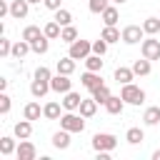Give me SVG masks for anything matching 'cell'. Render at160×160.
I'll use <instances>...</instances> for the list:
<instances>
[{
  "mask_svg": "<svg viewBox=\"0 0 160 160\" xmlns=\"http://www.w3.org/2000/svg\"><path fill=\"white\" fill-rule=\"evenodd\" d=\"M80 82H82V88L85 90H95V88H100L102 85V78H100V72H95V70H88V72H82L80 75Z\"/></svg>",
  "mask_w": 160,
  "mask_h": 160,
  "instance_id": "cell-8",
  "label": "cell"
},
{
  "mask_svg": "<svg viewBox=\"0 0 160 160\" xmlns=\"http://www.w3.org/2000/svg\"><path fill=\"white\" fill-rule=\"evenodd\" d=\"M30 50H32V45H30L28 40H18V42L12 45V58H25Z\"/></svg>",
  "mask_w": 160,
  "mask_h": 160,
  "instance_id": "cell-20",
  "label": "cell"
},
{
  "mask_svg": "<svg viewBox=\"0 0 160 160\" xmlns=\"http://www.w3.org/2000/svg\"><path fill=\"white\" fill-rule=\"evenodd\" d=\"M52 145L58 148V150H68L70 148V130H58L55 135H52Z\"/></svg>",
  "mask_w": 160,
  "mask_h": 160,
  "instance_id": "cell-12",
  "label": "cell"
},
{
  "mask_svg": "<svg viewBox=\"0 0 160 160\" xmlns=\"http://www.w3.org/2000/svg\"><path fill=\"white\" fill-rule=\"evenodd\" d=\"M90 52H92V42L90 40H75V42H70V50H68V55L75 58V60H85Z\"/></svg>",
  "mask_w": 160,
  "mask_h": 160,
  "instance_id": "cell-3",
  "label": "cell"
},
{
  "mask_svg": "<svg viewBox=\"0 0 160 160\" xmlns=\"http://www.w3.org/2000/svg\"><path fill=\"white\" fill-rule=\"evenodd\" d=\"M42 115L48 118V120H60L62 115H60V102H48L45 108H42Z\"/></svg>",
  "mask_w": 160,
  "mask_h": 160,
  "instance_id": "cell-21",
  "label": "cell"
},
{
  "mask_svg": "<svg viewBox=\"0 0 160 160\" xmlns=\"http://www.w3.org/2000/svg\"><path fill=\"white\" fill-rule=\"evenodd\" d=\"M80 102H82V98H80V92H65V98H62V108L65 110H78L80 108Z\"/></svg>",
  "mask_w": 160,
  "mask_h": 160,
  "instance_id": "cell-14",
  "label": "cell"
},
{
  "mask_svg": "<svg viewBox=\"0 0 160 160\" xmlns=\"http://www.w3.org/2000/svg\"><path fill=\"white\" fill-rule=\"evenodd\" d=\"M28 10H30V2H28V0H12V2H10V15H12L15 20L28 18Z\"/></svg>",
  "mask_w": 160,
  "mask_h": 160,
  "instance_id": "cell-10",
  "label": "cell"
},
{
  "mask_svg": "<svg viewBox=\"0 0 160 160\" xmlns=\"http://www.w3.org/2000/svg\"><path fill=\"white\" fill-rule=\"evenodd\" d=\"M88 8H90V12H102L105 8H108V0H88Z\"/></svg>",
  "mask_w": 160,
  "mask_h": 160,
  "instance_id": "cell-36",
  "label": "cell"
},
{
  "mask_svg": "<svg viewBox=\"0 0 160 160\" xmlns=\"http://www.w3.org/2000/svg\"><path fill=\"white\" fill-rule=\"evenodd\" d=\"M152 160H160V150H155V152H152Z\"/></svg>",
  "mask_w": 160,
  "mask_h": 160,
  "instance_id": "cell-43",
  "label": "cell"
},
{
  "mask_svg": "<svg viewBox=\"0 0 160 160\" xmlns=\"http://www.w3.org/2000/svg\"><path fill=\"white\" fill-rule=\"evenodd\" d=\"M35 78H38V80H52V75H50V70H48L45 65H40V68L35 70Z\"/></svg>",
  "mask_w": 160,
  "mask_h": 160,
  "instance_id": "cell-39",
  "label": "cell"
},
{
  "mask_svg": "<svg viewBox=\"0 0 160 160\" xmlns=\"http://www.w3.org/2000/svg\"><path fill=\"white\" fill-rule=\"evenodd\" d=\"M0 112H2V115L10 112V95H5V92L0 95Z\"/></svg>",
  "mask_w": 160,
  "mask_h": 160,
  "instance_id": "cell-40",
  "label": "cell"
},
{
  "mask_svg": "<svg viewBox=\"0 0 160 160\" xmlns=\"http://www.w3.org/2000/svg\"><path fill=\"white\" fill-rule=\"evenodd\" d=\"M92 148L95 150H115L118 148V138L115 135H110V132H98V135H92Z\"/></svg>",
  "mask_w": 160,
  "mask_h": 160,
  "instance_id": "cell-4",
  "label": "cell"
},
{
  "mask_svg": "<svg viewBox=\"0 0 160 160\" xmlns=\"http://www.w3.org/2000/svg\"><path fill=\"white\" fill-rule=\"evenodd\" d=\"M142 35H145L142 25H128V28H122V42H128V45L140 42V40H142Z\"/></svg>",
  "mask_w": 160,
  "mask_h": 160,
  "instance_id": "cell-6",
  "label": "cell"
},
{
  "mask_svg": "<svg viewBox=\"0 0 160 160\" xmlns=\"http://www.w3.org/2000/svg\"><path fill=\"white\" fill-rule=\"evenodd\" d=\"M100 15H102V22H105V25H115L118 18H120V15H118V8H112V5H108Z\"/></svg>",
  "mask_w": 160,
  "mask_h": 160,
  "instance_id": "cell-23",
  "label": "cell"
},
{
  "mask_svg": "<svg viewBox=\"0 0 160 160\" xmlns=\"http://www.w3.org/2000/svg\"><path fill=\"white\" fill-rule=\"evenodd\" d=\"M92 52H95V55H105V52H108V42H105L102 38L95 40V42H92Z\"/></svg>",
  "mask_w": 160,
  "mask_h": 160,
  "instance_id": "cell-38",
  "label": "cell"
},
{
  "mask_svg": "<svg viewBox=\"0 0 160 160\" xmlns=\"http://www.w3.org/2000/svg\"><path fill=\"white\" fill-rule=\"evenodd\" d=\"M22 115H25L28 120H40L42 110H40V105H38V102H28V105H25V110H22Z\"/></svg>",
  "mask_w": 160,
  "mask_h": 160,
  "instance_id": "cell-30",
  "label": "cell"
},
{
  "mask_svg": "<svg viewBox=\"0 0 160 160\" xmlns=\"http://www.w3.org/2000/svg\"><path fill=\"white\" fill-rule=\"evenodd\" d=\"M78 110H80V115H82V118H92V115L98 112V100H95V98H90V100H82Z\"/></svg>",
  "mask_w": 160,
  "mask_h": 160,
  "instance_id": "cell-17",
  "label": "cell"
},
{
  "mask_svg": "<svg viewBox=\"0 0 160 160\" xmlns=\"http://www.w3.org/2000/svg\"><path fill=\"white\" fill-rule=\"evenodd\" d=\"M28 2H30V5H32V2H40V0H28Z\"/></svg>",
  "mask_w": 160,
  "mask_h": 160,
  "instance_id": "cell-45",
  "label": "cell"
},
{
  "mask_svg": "<svg viewBox=\"0 0 160 160\" xmlns=\"http://www.w3.org/2000/svg\"><path fill=\"white\" fill-rule=\"evenodd\" d=\"M85 68H88V70L100 72V70H102V55H95V52H92V55H88V58H85Z\"/></svg>",
  "mask_w": 160,
  "mask_h": 160,
  "instance_id": "cell-27",
  "label": "cell"
},
{
  "mask_svg": "<svg viewBox=\"0 0 160 160\" xmlns=\"http://www.w3.org/2000/svg\"><path fill=\"white\" fill-rule=\"evenodd\" d=\"M15 155H18V160H35L38 150H35V145H32V142L25 138V140H20V145H18Z\"/></svg>",
  "mask_w": 160,
  "mask_h": 160,
  "instance_id": "cell-9",
  "label": "cell"
},
{
  "mask_svg": "<svg viewBox=\"0 0 160 160\" xmlns=\"http://www.w3.org/2000/svg\"><path fill=\"white\" fill-rule=\"evenodd\" d=\"M32 135V125H30V120L25 118V120H20V122H15V138H20V140H25V138H30Z\"/></svg>",
  "mask_w": 160,
  "mask_h": 160,
  "instance_id": "cell-18",
  "label": "cell"
},
{
  "mask_svg": "<svg viewBox=\"0 0 160 160\" xmlns=\"http://www.w3.org/2000/svg\"><path fill=\"white\" fill-rule=\"evenodd\" d=\"M8 55H12V45L8 38H0V58H8Z\"/></svg>",
  "mask_w": 160,
  "mask_h": 160,
  "instance_id": "cell-37",
  "label": "cell"
},
{
  "mask_svg": "<svg viewBox=\"0 0 160 160\" xmlns=\"http://www.w3.org/2000/svg\"><path fill=\"white\" fill-rule=\"evenodd\" d=\"M125 140H128L130 145H138V142H142V140H145V132H142L140 128H128V132H125Z\"/></svg>",
  "mask_w": 160,
  "mask_h": 160,
  "instance_id": "cell-22",
  "label": "cell"
},
{
  "mask_svg": "<svg viewBox=\"0 0 160 160\" xmlns=\"http://www.w3.org/2000/svg\"><path fill=\"white\" fill-rule=\"evenodd\" d=\"M52 20H58V22L65 28V25H70V22H72V12H70V10H65V8H58Z\"/></svg>",
  "mask_w": 160,
  "mask_h": 160,
  "instance_id": "cell-32",
  "label": "cell"
},
{
  "mask_svg": "<svg viewBox=\"0 0 160 160\" xmlns=\"http://www.w3.org/2000/svg\"><path fill=\"white\" fill-rule=\"evenodd\" d=\"M140 50H142V58H148V60H160V40L148 38V40H142Z\"/></svg>",
  "mask_w": 160,
  "mask_h": 160,
  "instance_id": "cell-5",
  "label": "cell"
},
{
  "mask_svg": "<svg viewBox=\"0 0 160 160\" xmlns=\"http://www.w3.org/2000/svg\"><path fill=\"white\" fill-rule=\"evenodd\" d=\"M150 70H152V68H150V60H148V58L132 62V72H135V75H150Z\"/></svg>",
  "mask_w": 160,
  "mask_h": 160,
  "instance_id": "cell-28",
  "label": "cell"
},
{
  "mask_svg": "<svg viewBox=\"0 0 160 160\" xmlns=\"http://www.w3.org/2000/svg\"><path fill=\"white\" fill-rule=\"evenodd\" d=\"M100 38L110 45V42H120V40H122V32H120L115 25H105V30H102V35H100Z\"/></svg>",
  "mask_w": 160,
  "mask_h": 160,
  "instance_id": "cell-13",
  "label": "cell"
},
{
  "mask_svg": "<svg viewBox=\"0 0 160 160\" xmlns=\"http://www.w3.org/2000/svg\"><path fill=\"white\" fill-rule=\"evenodd\" d=\"M5 15H10V5L5 0H0V18H5Z\"/></svg>",
  "mask_w": 160,
  "mask_h": 160,
  "instance_id": "cell-42",
  "label": "cell"
},
{
  "mask_svg": "<svg viewBox=\"0 0 160 160\" xmlns=\"http://www.w3.org/2000/svg\"><path fill=\"white\" fill-rule=\"evenodd\" d=\"M60 128H65V130H70V132H82V130H85V120H82V115H75L72 110H68V112L60 118Z\"/></svg>",
  "mask_w": 160,
  "mask_h": 160,
  "instance_id": "cell-2",
  "label": "cell"
},
{
  "mask_svg": "<svg viewBox=\"0 0 160 160\" xmlns=\"http://www.w3.org/2000/svg\"><path fill=\"white\" fill-rule=\"evenodd\" d=\"M122 108H125V100H122V98H115V95H110L108 102H105V110H108L110 115H120Z\"/></svg>",
  "mask_w": 160,
  "mask_h": 160,
  "instance_id": "cell-15",
  "label": "cell"
},
{
  "mask_svg": "<svg viewBox=\"0 0 160 160\" xmlns=\"http://www.w3.org/2000/svg\"><path fill=\"white\" fill-rule=\"evenodd\" d=\"M18 148H15V140L12 138H0V152L2 155H12Z\"/></svg>",
  "mask_w": 160,
  "mask_h": 160,
  "instance_id": "cell-35",
  "label": "cell"
},
{
  "mask_svg": "<svg viewBox=\"0 0 160 160\" xmlns=\"http://www.w3.org/2000/svg\"><path fill=\"white\" fill-rule=\"evenodd\" d=\"M142 30H145V35H155V32H160V18H145Z\"/></svg>",
  "mask_w": 160,
  "mask_h": 160,
  "instance_id": "cell-31",
  "label": "cell"
},
{
  "mask_svg": "<svg viewBox=\"0 0 160 160\" xmlns=\"http://www.w3.org/2000/svg\"><path fill=\"white\" fill-rule=\"evenodd\" d=\"M40 35H45V30H40L38 25H28V28L22 30V40H28V42H32V40H38Z\"/></svg>",
  "mask_w": 160,
  "mask_h": 160,
  "instance_id": "cell-25",
  "label": "cell"
},
{
  "mask_svg": "<svg viewBox=\"0 0 160 160\" xmlns=\"http://www.w3.org/2000/svg\"><path fill=\"white\" fill-rule=\"evenodd\" d=\"M112 2H118V5H122V2H125V0H112Z\"/></svg>",
  "mask_w": 160,
  "mask_h": 160,
  "instance_id": "cell-44",
  "label": "cell"
},
{
  "mask_svg": "<svg viewBox=\"0 0 160 160\" xmlns=\"http://www.w3.org/2000/svg\"><path fill=\"white\" fill-rule=\"evenodd\" d=\"M55 68H58V72H62V75H72V72H75V58H70V55H68V58H60Z\"/></svg>",
  "mask_w": 160,
  "mask_h": 160,
  "instance_id": "cell-16",
  "label": "cell"
},
{
  "mask_svg": "<svg viewBox=\"0 0 160 160\" xmlns=\"http://www.w3.org/2000/svg\"><path fill=\"white\" fill-rule=\"evenodd\" d=\"M120 98L128 105H140V102H145V90L138 88V85H132V82H125L122 90H120Z\"/></svg>",
  "mask_w": 160,
  "mask_h": 160,
  "instance_id": "cell-1",
  "label": "cell"
},
{
  "mask_svg": "<svg viewBox=\"0 0 160 160\" xmlns=\"http://www.w3.org/2000/svg\"><path fill=\"white\" fill-rule=\"evenodd\" d=\"M48 90H52V88H50V80H38V78H32V82H30L32 98H45Z\"/></svg>",
  "mask_w": 160,
  "mask_h": 160,
  "instance_id": "cell-11",
  "label": "cell"
},
{
  "mask_svg": "<svg viewBox=\"0 0 160 160\" xmlns=\"http://www.w3.org/2000/svg\"><path fill=\"white\" fill-rule=\"evenodd\" d=\"M132 78H135V72H132V68H118L115 70V80L120 82V85H125V82H132Z\"/></svg>",
  "mask_w": 160,
  "mask_h": 160,
  "instance_id": "cell-19",
  "label": "cell"
},
{
  "mask_svg": "<svg viewBox=\"0 0 160 160\" xmlns=\"http://www.w3.org/2000/svg\"><path fill=\"white\" fill-rule=\"evenodd\" d=\"M50 38L48 35H40L38 40H32L30 45H32V52H38V55H42V52H48V48H50V42H48Z\"/></svg>",
  "mask_w": 160,
  "mask_h": 160,
  "instance_id": "cell-26",
  "label": "cell"
},
{
  "mask_svg": "<svg viewBox=\"0 0 160 160\" xmlns=\"http://www.w3.org/2000/svg\"><path fill=\"white\" fill-rule=\"evenodd\" d=\"M42 30H45V35H48L50 40H55V38H60V32H62V25H60L58 20H50V22H48Z\"/></svg>",
  "mask_w": 160,
  "mask_h": 160,
  "instance_id": "cell-24",
  "label": "cell"
},
{
  "mask_svg": "<svg viewBox=\"0 0 160 160\" xmlns=\"http://www.w3.org/2000/svg\"><path fill=\"white\" fill-rule=\"evenodd\" d=\"M50 88H52L55 92L65 95V92H70V88H72V80H70V75H62V72H58V75L50 80Z\"/></svg>",
  "mask_w": 160,
  "mask_h": 160,
  "instance_id": "cell-7",
  "label": "cell"
},
{
  "mask_svg": "<svg viewBox=\"0 0 160 160\" xmlns=\"http://www.w3.org/2000/svg\"><path fill=\"white\" fill-rule=\"evenodd\" d=\"M142 120H145V125H158L160 122V108H148Z\"/></svg>",
  "mask_w": 160,
  "mask_h": 160,
  "instance_id": "cell-33",
  "label": "cell"
},
{
  "mask_svg": "<svg viewBox=\"0 0 160 160\" xmlns=\"http://www.w3.org/2000/svg\"><path fill=\"white\" fill-rule=\"evenodd\" d=\"M60 40H62V42H68V45H70V42H75V40H78V30H75L72 25H65V28H62V32H60Z\"/></svg>",
  "mask_w": 160,
  "mask_h": 160,
  "instance_id": "cell-34",
  "label": "cell"
},
{
  "mask_svg": "<svg viewBox=\"0 0 160 160\" xmlns=\"http://www.w3.org/2000/svg\"><path fill=\"white\" fill-rule=\"evenodd\" d=\"M60 2H62V0H42V5H45L48 10H58V8H60Z\"/></svg>",
  "mask_w": 160,
  "mask_h": 160,
  "instance_id": "cell-41",
  "label": "cell"
},
{
  "mask_svg": "<svg viewBox=\"0 0 160 160\" xmlns=\"http://www.w3.org/2000/svg\"><path fill=\"white\" fill-rule=\"evenodd\" d=\"M92 98L98 100V105H105V102H108V98H110V88L102 82L100 88H95V90H92Z\"/></svg>",
  "mask_w": 160,
  "mask_h": 160,
  "instance_id": "cell-29",
  "label": "cell"
}]
</instances>
